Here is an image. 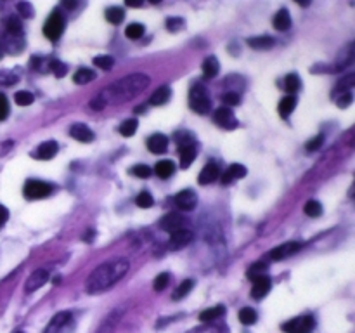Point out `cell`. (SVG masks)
<instances>
[{"label":"cell","mask_w":355,"mask_h":333,"mask_svg":"<svg viewBox=\"0 0 355 333\" xmlns=\"http://www.w3.org/2000/svg\"><path fill=\"white\" fill-rule=\"evenodd\" d=\"M90 108H92V109H97V111H99V109H104V108H106V104L103 103V99H101V97L97 96V97H94V99L90 101Z\"/></svg>","instance_id":"52"},{"label":"cell","mask_w":355,"mask_h":333,"mask_svg":"<svg viewBox=\"0 0 355 333\" xmlns=\"http://www.w3.org/2000/svg\"><path fill=\"white\" fill-rule=\"evenodd\" d=\"M196 160V149L192 144H182L180 146V165L182 169H187L192 161Z\"/></svg>","instance_id":"23"},{"label":"cell","mask_w":355,"mask_h":333,"mask_svg":"<svg viewBox=\"0 0 355 333\" xmlns=\"http://www.w3.org/2000/svg\"><path fill=\"white\" fill-rule=\"evenodd\" d=\"M128 267H130V264H128L127 259H116L101 264L96 271H92V274L87 279V291L89 293H103V291L109 290L127 274Z\"/></svg>","instance_id":"1"},{"label":"cell","mask_w":355,"mask_h":333,"mask_svg":"<svg viewBox=\"0 0 355 333\" xmlns=\"http://www.w3.org/2000/svg\"><path fill=\"white\" fill-rule=\"evenodd\" d=\"M244 176H246V169L239 163H234V165H230L227 169V172L222 176V183L230 184L234 179H241V177H244Z\"/></svg>","instance_id":"19"},{"label":"cell","mask_w":355,"mask_h":333,"mask_svg":"<svg viewBox=\"0 0 355 333\" xmlns=\"http://www.w3.org/2000/svg\"><path fill=\"white\" fill-rule=\"evenodd\" d=\"M184 222H186V219L182 215L175 214V212H170V214H167L160 221V228L163 231H168V233H175V231L182 229Z\"/></svg>","instance_id":"9"},{"label":"cell","mask_w":355,"mask_h":333,"mask_svg":"<svg viewBox=\"0 0 355 333\" xmlns=\"http://www.w3.org/2000/svg\"><path fill=\"white\" fill-rule=\"evenodd\" d=\"M122 316H123V309H115L113 312H109L108 317L101 323V326L97 328L96 333H115L116 326H118L120 321H122Z\"/></svg>","instance_id":"11"},{"label":"cell","mask_w":355,"mask_h":333,"mask_svg":"<svg viewBox=\"0 0 355 333\" xmlns=\"http://www.w3.org/2000/svg\"><path fill=\"white\" fill-rule=\"evenodd\" d=\"M18 11H20V14L23 18H32L33 16V7H32V4H28V2L18 4Z\"/></svg>","instance_id":"49"},{"label":"cell","mask_w":355,"mask_h":333,"mask_svg":"<svg viewBox=\"0 0 355 333\" xmlns=\"http://www.w3.org/2000/svg\"><path fill=\"white\" fill-rule=\"evenodd\" d=\"M239 321L243 324H253L256 321V311L251 307H244L239 311Z\"/></svg>","instance_id":"37"},{"label":"cell","mask_w":355,"mask_h":333,"mask_svg":"<svg viewBox=\"0 0 355 333\" xmlns=\"http://www.w3.org/2000/svg\"><path fill=\"white\" fill-rule=\"evenodd\" d=\"M218 174H220V169H218L217 163L210 161L206 166H203L201 174H199V184H210L213 181H217Z\"/></svg>","instance_id":"18"},{"label":"cell","mask_w":355,"mask_h":333,"mask_svg":"<svg viewBox=\"0 0 355 333\" xmlns=\"http://www.w3.org/2000/svg\"><path fill=\"white\" fill-rule=\"evenodd\" d=\"M7 33L9 35H21V23L16 18H11L7 21Z\"/></svg>","instance_id":"42"},{"label":"cell","mask_w":355,"mask_h":333,"mask_svg":"<svg viewBox=\"0 0 355 333\" xmlns=\"http://www.w3.org/2000/svg\"><path fill=\"white\" fill-rule=\"evenodd\" d=\"M135 203H137V205L141 207V208H149V207H153L154 200H153V196H151L147 191H142L141 195H137V198H135Z\"/></svg>","instance_id":"40"},{"label":"cell","mask_w":355,"mask_h":333,"mask_svg":"<svg viewBox=\"0 0 355 333\" xmlns=\"http://www.w3.org/2000/svg\"><path fill=\"white\" fill-rule=\"evenodd\" d=\"M7 217H9V212H7V208L4 207V205H0V228L6 224Z\"/></svg>","instance_id":"53"},{"label":"cell","mask_w":355,"mask_h":333,"mask_svg":"<svg viewBox=\"0 0 355 333\" xmlns=\"http://www.w3.org/2000/svg\"><path fill=\"white\" fill-rule=\"evenodd\" d=\"M7 115H9V103H7V97L0 94V122L6 120Z\"/></svg>","instance_id":"50"},{"label":"cell","mask_w":355,"mask_h":333,"mask_svg":"<svg viewBox=\"0 0 355 333\" xmlns=\"http://www.w3.org/2000/svg\"><path fill=\"white\" fill-rule=\"evenodd\" d=\"M224 314H225L224 305H217V307L205 309V311L199 314V319L205 321V323H210V321H215V319H218V317H222Z\"/></svg>","instance_id":"27"},{"label":"cell","mask_w":355,"mask_h":333,"mask_svg":"<svg viewBox=\"0 0 355 333\" xmlns=\"http://www.w3.org/2000/svg\"><path fill=\"white\" fill-rule=\"evenodd\" d=\"M175 205L180 208V210L191 212L194 210V207L198 205V196L192 189H184L179 195L175 196Z\"/></svg>","instance_id":"8"},{"label":"cell","mask_w":355,"mask_h":333,"mask_svg":"<svg viewBox=\"0 0 355 333\" xmlns=\"http://www.w3.org/2000/svg\"><path fill=\"white\" fill-rule=\"evenodd\" d=\"M63 30H64V18L58 13V11H54V13L47 18V21H45L44 35L47 37L49 40L54 42V40H58L59 37H61Z\"/></svg>","instance_id":"4"},{"label":"cell","mask_w":355,"mask_h":333,"mask_svg":"<svg viewBox=\"0 0 355 333\" xmlns=\"http://www.w3.org/2000/svg\"><path fill=\"white\" fill-rule=\"evenodd\" d=\"M352 101H353V96H352V92H343L341 96H339V99L336 101V104H338V108H348L350 104H352Z\"/></svg>","instance_id":"48"},{"label":"cell","mask_w":355,"mask_h":333,"mask_svg":"<svg viewBox=\"0 0 355 333\" xmlns=\"http://www.w3.org/2000/svg\"><path fill=\"white\" fill-rule=\"evenodd\" d=\"M194 288V279H184L182 283L179 285V288L175 290V293L172 295L173 300H182L184 297H187L189 291Z\"/></svg>","instance_id":"30"},{"label":"cell","mask_w":355,"mask_h":333,"mask_svg":"<svg viewBox=\"0 0 355 333\" xmlns=\"http://www.w3.org/2000/svg\"><path fill=\"white\" fill-rule=\"evenodd\" d=\"M137 132V120L135 118H130V120H125L122 125H120V134L125 135V137H130Z\"/></svg>","instance_id":"33"},{"label":"cell","mask_w":355,"mask_h":333,"mask_svg":"<svg viewBox=\"0 0 355 333\" xmlns=\"http://www.w3.org/2000/svg\"><path fill=\"white\" fill-rule=\"evenodd\" d=\"M203 70V77L205 78H215L218 75V70H220V63H218L217 58H213V56H210V58L205 59V63H203L201 66Z\"/></svg>","instance_id":"20"},{"label":"cell","mask_w":355,"mask_h":333,"mask_svg":"<svg viewBox=\"0 0 355 333\" xmlns=\"http://www.w3.org/2000/svg\"><path fill=\"white\" fill-rule=\"evenodd\" d=\"M106 20L111 25H120L125 20V11L122 7H109V9H106Z\"/></svg>","instance_id":"29"},{"label":"cell","mask_w":355,"mask_h":333,"mask_svg":"<svg viewBox=\"0 0 355 333\" xmlns=\"http://www.w3.org/2000/svg\"><path fill=\"white\" fill-rule=\"evenodd\" d=\"M78 4L77 2H64V7H68V9H75Z\"/></svg>","instance_id":"55"},{"label":"cell","mask_w":355,"mask_h":333,"mask_svg":"<svg viewBox=\"0 0 355 333\" xmlns=\"http://www.w3.org/2000/svg\"><path fill=\"white\" fill-rule=\"evenodd\" d=\"M303 212L308 217H319V215L322 214V205H320L317 200H308L303 207Z\"/></svg>","instance_id":"32"},{"label":"cell","mask_w":355,"mask_h":333,"mask_svg":"<svg viewBox=\"0 0 355 333\" xmlns=\"http://www.w3.org/2000/svg\"><path fill=\"white\" fill-rule=\"evenodd\" d=\"M168 281H170V274H168V272H161V274H158L156 279H154V285H153L154 290L161 291L163 288H167Z\"/></svg>","instance_id":"41"},{"label":"cell","mask_w":355,"mask_h":333,"mask_svg":"<svg viewBox=\"0 0 355 333\" xmlns=\"http://www.w3.org/2000/svg\"><path fill=\"white\" fill-rule=\"evenodd\" d=\"M213 120H215V123L222 125L224 128H236V125H237V120L234 118L230 108H218L213 115Z\"/></svg>","instance_id":"12"},{"label":"cell","mask_w":355,"mask_h":333,"mask_svg":"<svg viewBox=\"0 0 355 333\" xmlns=\"http://www.w3.org/2000/svg\"><path fill=\"white\" fill-rule=\"evenodd\" d=\"M70 317H71V314L70 312H59L58 316L52 319V323H51V326H49V331H52V330H59L61 326H64V324L70 321Z\"/></svg>","instance_id":"36"},{"label":"cell","mask_w":355,"mask_h":333,"mask_svg":"<svg viewBox=\"0 0 355 333\" xmlns=\"http://www.w3.org/2000/svg\"><path fill=\"white\" fill-rule=\"evenodd\" d=\"M18 333H21V331H18Z\"/></svg>","instance_id":"57"},{"label":"cell","mask_w":355,"mask_h":333,"mask_svg":"<svg viewBox=\"0 0 355 333\" xmlns=\"http://www.w3.org/2000/svg\"><path fill=\"white\" fill-rule=\"evenodd\" d=\"M149 77L142 73H134L128 77L122 78V80L115 82L113 85L106 87L103 92L99 94V97L103 99V103L108 104H116V103H125L130 101L132 97L139 96L144 89L149 85Z\"/></svg>","instance_id":"2"},{"label":"cell","mask_w":355,"mask_h":333,"mask_svg":"<svg viewBox=\"0 0 355 333\" xmlns=\"http://www.w3.org/2000/svg\"><path fill=\"white\" fill-rule=\"evenodd\" d=\"M322 144H324V135L319 134V135H315L313 139H310V141L305 144V147H307V151H317Z\"/></svg>","instance_id":"45"},{"label":"cell","mask_w":355,"mask_h":333,"mask_svg":"<svg viewBox=\"0 0 355 333\" xmlns=\"http://www.w3.org/2000/svg\"><path fill=\"white\" fill-rule=\"evenodd\" d=\"M167 28L170 30V32H180V30L184 28V20L182 18H168Z\"/></svg>","instance_id":"44"},{"label":"cell","mask_w":355,"mask_h":333,"mask_svg":"<svg viewBox=\"0 0 355 333\" xmlns=\"http://www.w3.org/2000/svg\"><path fill=\"white\" fill-rule=\"evenodd\" d=\"M265 272H267V264L256 262V264H253L250 269H248V278H250L251 281H255V279L260 278V276H265Z\"/></svg>","instance_id":"34"},{"label":"cell","mask_w":355,"mask_h":333,"mask_svg":"<svg viewBox=\"0 0 355 333\" xmlns=\"http://www.w3.org/2000/svg\"><path fill=\"white\" fill-rule=\"evenodd\" d=\"M4 56V47H2V42H0V59H2Z\"/></svg>","instance_id":"56"},{"label":"cell","mask_w":355,"mask_h":333,"mask_svg":"<svg viewBox=\"0 0 355 333\" xmlns=\"http://www.w3.org/2000/svg\"><path fill=\"white\" fill-rule=\"evenodd\" d=\"M52 191V186L42 181H28L25 184V196L28 200H40L49 196Z\"/></svg>","instance_id":"6"},{"label":"cell","mask_w":355,"mask_h":333,"mask_svg":"<svg viewBox=\"0 0 355 333\" xmlns=\"http://www.w3.org/2000/svg\"><path fill=\"white\" fill-rule=\"evenodd\" d=\"M274 26L279 32H284V30H289L291 26V18H289V13L286 9H281L274 18Z\"/></svg>","instance_id":"26"},{"label":"cell","mask_w":355,"mask_h":333,"mask_svg":"<svg viewBox=\"0 0 355 333\" xmlns=\"http://www.w3.org/2000/svg\"><path fill=\"white\" fill-rule=\"evenodd\" d=\"M127 6H128V7H141L142 2H134V0H127Z\"/></svg>","instance_id":"54"},{"label":"cell","mask_w":355,"mask_h":333,"mask_svg":"<svg viewBox=\"0 0 355 333\" xmlns=\"http://www.w3.org/2000/svg\"><path fill=\"white\" fill-rule=\"evenodd\" d=\"M94 78H96V73H94V70H89V68H80V70L75 73L73 82L78 83V85H85V83L92 82Z\"/></svg>","instance_id":"28"},{"label":"cell","mask_w":355,"mask_h":333,"mask_svg":"<svg viewBox=\"0 0 355 333\" xmlns=\"http://www.w3.org/2000/svg\"><path fill=\"white\" fill-rule=\"evenodd\" d=\"M94 64H96L97 68H101V70H111L113 64H115V59L111 58V56H97V58H94Z\"/></svg>","instance_id":"39"},{"label":"cell","mask_w":355,"mask_h":333,"mask_svg":"<svg viewBox=\"0 0 355 333\" xmlns=\"http://www.w3.org/2000/svg\"><path fill=\"white\" fill-rule=\"evenodd\" d=\"M154 172H156V176L161 177V179H168V177H172V174L175 172V163L170 160H161L154 166Z\"/></svg>","instance_id":"22"},{"label":"cell","mask_w":355,"mask_h":333,"mask_svg":"<svg viewBox=\"0 0 355 333\" xmlns=\"http://www.w3.org/2000/svg\"><path fill=\"white\" fill-rule=\"evenodd\" d=\"M353 82H355V77H353V75H348V77L343 78L341 82H338V90H341V94H343V90L350 89V87L353 85Z\"/></svg>","instance_id":"51"},{"label":"cell","mask_w":355,"mask_h":333,"mask_svg":"<svg viewBox=\"0 0 355 333\" xmlns=\"http://www.w3.org/2000/svg\"><path fill=\"white\" fill-rule=\"evenodd\" d=\"M315 326V321L312 316H300L282 324V330L286 333H310Z\"/></svg>","instance_id":"5"},{"label":"cell","mask_w":355,"mask_h":333,"mask_svg":"<svg viewBox=\"0 0 355 333\" xmlns=\"http://www.w3.org/2000/svg\"><path fill=\"white\" fill-rule=\"evenodd\" d=\"M189 104H191V108L194 109L196 113H201V115H205V113L210 111L211 101H210L208 92H206L205 87H201V85L192 87L191 94H189Z\"/></svg>","instance_id":"3"},{"label":"cell","mask_w":355,"mask_h":333,"mask_svg":"<svg viewBox=\"0 0 355 333\" xmlns=\"http://www.w3.org/2000/svg\"><path fill=\"white\" fill-rule=\"evenodd\" d=\"M125 35H127V39H130V40L141 39V37L144 35V26H142L141 23H130V25L125 28Z\"/></svg>","instance_id":"31"},{"label":"cell","mask_w":355,"mask_h":333,"mask_svg":"<svg viewBox=\"0 0 355 333\" xmlns=\"http://www.w3.org/2000/svg\"><path fill=\"white\" fill-rule=\"evenodd\" d=\"M284 89L288 90L289 94H294L300 89V78H298V75L289 73L288 77L284 78Z\"/></svg>","instance_id":"38"},{"label":"cell","mask_w":355,"mask_h":333,"mask_svg":"<svg viewBox=\"0 0 355 333\" xmlns=\"http://www.w3.org/2000/svg\"><path fill=\"white\" fill-rule=\"evenodd\" d=\"M222 101L227 104V108H230V106H237V104H239L241 103V97H239V94H236V92H225L224 96H222Z\"/></svg>","instance_id":"43"},{"label":"cell","mask_w":355,"mask_h":333,"mask_svg":"<svg viewBox=\"0 0 355 333\" xmlns=\"http://www.w3.org/2000/svg\"><path fill=\"white\" fill-rule=\"evenodd\" d=\"M58 149L59 147H58V142L56 141H45L39 147H37V151L33 153V156H35L37 160H51V158L56 156Z\"/></svg>","instance_id":"13"},{"label":"cell","mask_w":355,"mask_h":333,"mask_svg":"<svg viewBox=\"0 0 355 333\" xmlns=\"http://www.w3.org/2000/svg\"><path fill=\"white\" fill-rule=\"evenodd\" d=\"M14 101L20 106H30L35 101V96H33L32 92H28V90H20V92H16V96H14Z\"/></svg>","instance_id":"35"},{"label":"cell","mask_w":355,"mask_h":333,"mask_svg":"<svg viewBox=\"0 0 355 333\" xmlns=\"http://www.w3.org/2000/svg\"><path fill=\"white\" fill-rule=\"evenodd\" d=\"M70 135L80 142H90V141H94V137H96L94 132L84 123H75L73 127L70 128Z\"/></svg>","instance_id":"16"},{"label":"cell","mask_w":355,"mask_h":333,"mask_svg":"<svg viewBox=\"0 0 355 333\" xmlns=\"http://www.w3.org/2000/svg\"><path fill=\"white\" fill-rule=\"evenodd\" d=\"M132 174L137 177H141V179H147V177L151 176V169L147 165H137L132 169Z\"/></svg>","instance_id":"47"},{"label":"cell","mask_w":355,"mask_h":333,"mask_svg":"<svg viewBox=\"0 0 355 333\" xmlns=\"http://www.w3.org/2000/svg\"><path fill=\"white\" fill-rule=\"evenodd\" d=\"M51 71L52 73L56 75V77L58 78H61V77H64V75H66V64H63L61 61H52L51 63Z\"/></svg>","instance_id":"46"},{"label":"cell","mask_w":355,"mask_h":333,"mask_svg":"<svg viewBox=\"0 0 355 333\" xmlns=\"http://www.w3.org/2000/svg\"><path fill=\"white\" fill-rule=\"evenodd\" d=\"M300 248H301L300 241H288V243H282V245H279V247H275L274 250H272L270 257L274 260H282V259H286V257L293 255V253H296Z\"/></svg>","instance_id":"10"},{"label":"cell","mask_w":355,"mask_h":333,"mask_svg":"<svg viewBox=\"0 0 355 333\" xmlns=\"http://www.w3.org/2000/svg\"><path fill=\"white\" fill-rule=\"evenodd\" d=\"M248 45L256 51H267V49L274 47V39L272 37H251L248 39Z\"/></svg>","instance_id":"21"},{"label":"cell","mask_w":355,"mask_h":333,"mask_svg":"<svg viewBox=\"0 0 355 333\" xmlns=\"http://www.w3.org/2000/svg\"><path fill=\"white\" fill-rule=\"evenodd\" d=\"M147 147H149V151H151V153H154V154L165 153V151H167V147H168L167 135H163V134L151 135V137L147 139Z\"/></svg>","instance_id":"17"},{"label":"cell","mask_w":355,"mask_h":333,"mask_svg":"<svg viewBox=\"0 0 355 333\" xmlns=\"http://www.w3.org/2000/svg\"><path fill=\"white\" fill-rule=\"evenodd\" d=\"M272 286V281L270 278H267V276H260V278H256L255 281H253V288H251V297L253 298H263L267 293H269Z\"/></svg>","instance_id":"14"},{"label":"cell","mask_w":355,"mask_h":333,"mask_svg":"<svg viewBox=\"0 0 355 333\" xmlns=\"http://www.w3.org/2000/svg\"><path fill=\"white\" fill-rule=\"evenodd\" d=\"M192 241V233L191 231H186V229H179L175 233H172L170 236V247L173 250H179V248H184L186 245H189Z\"/></svg>","instance_id":"15"},{"label":"cell","mask_w":355,"mask_h":333,"mask_svg":"<svg viewBox=\"0 0 355 333\" xmlns=\"http://www.w3.org/2000/svg\"><path fill=\"white\" fill-rule=\"evenodd\" d=\"M170 96H172V90H170V87H160V89H158L156 92H154L153 96L149 97V104L161 106V104L168 103Z\"/></svg>","instance_id":"24"},{"label":"cell","mask_w":355,"mask_h":333,"mask_svg":"<svg viewBox=\"0 0 355 333\" xmlns=\"http://www.w3.org/2000/svg\"><path fill=\"white\" fill-rule=\"evenodd\" d=\"M49 281V272L45 269H37L30 274V278L26 279L25 283V290L26 293H32V291H37L39 288H42L45 283Z\"/></svg>","instance_id":"7"},{"label":"cell","mask_w":355,"mask_h":333,"mask_svg":"<svg viewBox=\"0 0 355 333\" xmlns=\"http://www.w3.org/2000/svg\"><path fill=\"white\" fill-rule=\"evenodd\" d=\"M294 106H296V97L294 96L282 97L281 103H279V115H281L282 118H288V116L294 111Z\"/></svg>","instance_id":"25"}]
</instances>
